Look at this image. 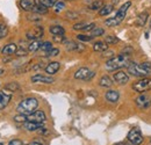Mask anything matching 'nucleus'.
<instances>
[{"instance_id": "obj_1", "label": "nucleus", "mask_w": 151, "mask_h": 145, "mask_svg": "<svg viewBox=\"0 0 151 145\" xmlns=\"http://www.w3.org/2000/svg\"><path fill=\"white\" fill-rule=\"evenodd\" d=\"M130 63H132V58H130L129 55L121 54L119 55V56H116V57L111 58L106 63L105 67L108 71H116V70H120L122 67H128L130 65Z\"/></svg>"}, {"instance_id": "obj_2", "label": "nucleus", "mask_w": 151, "mask_h": 145, "mask_svg": "<svg viewBox=\"0 0 151 145\" xmlns=\"http://www.w3.org/2000/svg\"><path fill=\"white\" fill-rule=\"evenodd\" d=\"M37 106L38 101L35 98H27V99L22 100L19 103V106L17 107V111H19V114L29 115V114L35 111V109L37 108Z\"/></svg>"}, {"instance_id": "obj_3", "label": "nucleus", "mask_w": 151, "mask_h": 145, "mask_svg": "<svg viewBox=\"0 0 151 145\" xmlns=\"http://www.w3.org/2000/svg\"><path fill=\"white\" fill-rule=\"evenodd\" d=\"M132 90L137 93H144L151 90V79L149 78H143L138 81H135L132 84Z\"/></svg>"}, {"instance_id": "obj_4", "label": "nucleus", "mask_w": 151, "mask_h": 145, "mask_svg": "<svg viewBox=\"0 0 151 145\" xmlns=\"http://www.w3.org/2000/svg\"><path fill=\"white\" fill-rule=\"evenodd\" d=\"M128 73L132 74L134 77H147L149 72L139 64H135V63H130V65L128 66Z\"/></svg>"}, {"instance_id": "obj_5", "label": "nucleus", "mask_w": 151, "mask_h": 145, "mask_svg": "<svg viewBox=\"0 0 151 145\" xmlns=\"http://www.w3.org/2000/svg\"><path fill=\"white\" fill-rule=\"evenodd\" d=\"M130 6H132V2H130V1H127V2H124V4L119 8L116 15L114 17L115 21H116V24H120V23L124 20L126 15H127V12H128V9H129Z\"/></svg>"}, {"instance_id": "obj_6", "label": "nucleus", "mask_w": 151, "mask_h": 145, "mask_svg": "<svg viewBox=\"0 0 151 145\" xmlns=\"http://www.w3.org/2000/svg\"><path fill=\"white\" fill-rule=\"evenodd\" d=\"M45 114L42 110H35L34 113L27 115V121L29 122H37V123H44L45 122Z\"/></svg>"}, {"instance_id": "obj_7", "label": "nucleus", "mask_w": 151, "mask_h": 145, "mask_svg": "<svg viewBox=\"0 0 151 145\" xmlns=\"http://www.w3.org/2000/svg\"><path fill=\"white\" fill-rule=\"evenodd\" d=\"M128 141L134 145H139L143 143V136L138 130L132 129L128 132Z\"/></svg>"}, {"instance_id": "obj_8", "label": "nucleus", "mask_w": 151, "mask_h": 145, "mask_svg": "<svg viewBox=\"0 0 151 145\" xmlns=\"http://www.w3.org/2000/svg\"><path fill=\"white\" fill-rule=\"evenodd\" d=\"M135 102H136L138 108L147 109L151 106V98L148 94H141L138 98H136Z\"/></svg>"}, {"instance_id": "obj_9", "label": "nucleus", "mask_w": 151, "mask_h": 145, "mask_svg": "<svg viewBox=\"0 0 151 145\" xmlns=\"http://www.w3.org/2000/svg\"><path fill=\"white\" fill-rule=\"evenodd\" d=\"M43 34H44V29H43V27H34V28H32L30 30H28L27 33H26V36L28 39H32V41H35V39H38V38H41V37L43 36Z\"/></svg>"}, {"instance_id": "obj_10", "label": "nucleus", "mask_w": 151, "mask_h": 145, "mask_svg": "<svg viewBox=\"0 0 151 145\" xmlns=\"http://www.w3.org/2000/svg\"><path fill=\"white\" fill-rule=\"evenodd\" d=\"M113 79L114 81L119 85H126L129 81V75L123 71H117L113 74Z\"/></svg>"}, {"instance_id": "obj_11", "label": "nucleus", "mask_w": 151, "mask_h": 145, "mask_svg": "<svg viewBox=\"0 0 151 145\" xmlns=\"http://www.w3.org/2000/svg\"><path fill=\"white\" fill-rule=\"evenodd\" d=\"M32 83L34 84H52L55 80L51 77L48 75H43V74H35L32 77Z\"/></svg>"}, {"instance_id": "obj_12", "label": "nucleus", "mask_w": 151, "mask_h": 145, "mask_svg": "<svg viewBox=\"0 0 151 145\" xmlns=\"http://www.w3.org/2000/svg\"><path fill=\"white\" fill-rule=\"evenodd\" d=\"M11 99H12V94L11 93L0 91V110L7 107V105L11 101Z\"/></svg>"}, {"instance_id": "obj_13", "label": "nucleus", "mask_w": 151, "mask_h": 145, "mask_svg": "<svg viewBox=\"0 0 151 145\" xmlns=\"http://www.w3.org/2000/svg\"><path fill=\"white\" fill-rule=\"evenodd\" d=\"M35 5H36V1H35V0H21V1H20L21 8H22L23 11H26V12L33 11L34 7H35Z\"/></svg>"}, {"instance_id": "obj_14", "label": "nucleus", "mask_w": 151, "mask_h": 145, "mask_svg": "<svg viewBox=\"0 0 151 145\" xmlns=\"http://www.w3.org/2000/svg\"><path fill=\"white\" fill-rule=\"evenodd\" d=\"M93 28H95L94 23H86V22H80L73 26L75 30H84V32H90Z\"/></svg>"}, {"instance_id": "obj_15", "label": "nucleus", "mask_w": 151, "mask_h": 145, "mask_svg": "<svg viewBox=\"0 0 151 145\" xmlns=\"http://www.w3.org/2000/svg\"><path fill=\"white\" fill-rule=\"evenodd\" d=\"M65 48L68 51H83L85 48L83 44H77L76 42H72V41H69L65 43Z\"/></svg>"}, {"instance_id": "obj_16", "label": "nucleus", "mask_w": 151, "mask_h": 145, "mask_svg": "<svg viewBox=\"0 0 151 145\" xmlns=\"http://www.w3.org/2000/svg\"><path fill=\"white\" fill-rule=\"evenodd\" d=\"M17 50H18L17 44H14V43H9V44H7V45L4 47L1 54L4 55V56H11V55L15 54Z\"/></svg>"}, {"instance_id": "obj_17", "label": "nucleus", "mask_w": 151, "mask_h": 145, "mask_svg": "<svg viewBox=\"0 0 151 145\" xmlns=\"http://www.w3.org/2000/svg\"><path fill=\"white\" fill-rule=\"evenodd\" d=\"M105 99H106L108 102L115 103V102H117V100L120 99V93L117 91H108L105 94Z\"/></svg>"}, {"instance_id": "obj_18", "label": "nucleus", "mask_w": 151, "mask_h": 145, "mask_svg": "<svg viewBox=\"0 0 151 145\" xmlns=\"http://www.w3.org/2000/svg\"><path fill=\"white\" fill-rule=\"evenodd\" d=\"M59 67H60V64L58 62H51L45 66V72L48 74H55L59 70Z\"/></svg>"}, {"instance_id": "obj_19", "label": "nucleus", "mask_w": 151, "mask_h": 145, "mask_svg": "<svg viewBox=\"0 0 151 145\" xmlns=\"http://www.w3.org/2000/svg\"><path fill=\"white\" fill-rule=\"evenodd\" d=\"M23 127L26 128L28 131H36V130H40L41 128H43V123L29 122V121H27L26 123H23Z\"/></svg>"}, {"instance_id": "obj_20", "label": "nucleus", "mask_w": 151, "mask_h": 145, "mask_svg": "<svg viewBox=\"0 0 151 145\" xmlns=\"http://www.w3.org/2000/svg\"><path fill=\"white\" fill-rule=\"evenodd\" d=\"M107 49H108V44L106 42H102V41L95 42L94 45H93V50L95 52H105V51H107Z\"/></svg>"}, {"instance_id": "obj_21", "label": "nucleus", "mask_w": 151, "mask_h": 145, "mask_svg": "<svg viewBox=\"0 0 151 145\" xmlns=\"http://www.w3.org/2000/svg\"><path fill=\"white\" fill-rule=\"evenodd\" d=\"M148 18H149V14L147 13V12H143V13H141L137 19H136V26L137 27H143V26H145V23H147V21H148Z\"/></svg>"}, {"instance_id": "obj_22", "label": "nucleus", "mask_w": 151, "mask_h": 145, "mask_svg": "<svg viewBox=\"0 0 151 145\" xmlns=\"http://www.w3.org/2000/svg\"><path fill=\"white\" fill-rule=\"evenodd\" d=\"M90 72H91V71H90L87 67H80V69L75 73V78L76 79H83V80H85Z\"/></svg>"}, {"instance_id": "obj_23", "label": "nucleus", "mask_w": 151, "mask_h": 145, "mask_svg": "<svg viewBox=\"0 0 151 145\" xmlns=\"http://www.w3.org/2000/svg\"><path fill=\"white\" fill-rule=\"evenodd\" d=\"M99 85L101 87H107L108 88V87H111L113 85V80L108 75H102L100 78V80H99Z\"/></svg>"}, {"instance_id": "obj_24", "label": "nucleus", "mask_w": 151, "mask_h": 145, "mask_svg": "<svg viewBox=\"0 0 151 145\" xmlns=\"http://www.w3.org/2000/svg\"><path fill=\"white\" fill-rule=\"evenodd\" d=\"M41 45H42V42L38 41V39H35V41H33L28 45V51L29 52H35V51H37V50L41 49Z\"/></svg>"}, {"instance_id": "obj_25", "label": "nucleus", "mask_w": 151, "mask_h": 145, "mask_svg": "<svg viewBox=\"0 0 151 145\" xmlns=\"http://www.w3.org/2000/svg\"><path fill=\"white\" fill-rule=\"evenodd\" d=\"M112 11H113V5H105L101 7V9H99V15L106 17L109 13H112Z\"/></svg>"}, {"instance_id": "obj_26", "label": "nucleus", "mask_w": 151, "mask_h": 145, "mask_svg": "<svg viewBox=\"0 0 151 145\" xmlns=\"http://www.w3.org/2000/svg\"><path fill=\"white\" fill-rule=\"evenodd\" d=\"M49 30L52 35H64L65 34V30L62 26H52V27H50Z\"/></svg>"}, {"instance_id": "obj_27", "label": "nucleus", "mask_w": 151, "mask_h": 145, "mask_svg": "<svg viewBox=\"0 0 151 145\" xmlns=\"http://www.w3.org/2000/svg\"><path fill=\"white\" fill-rule=\"evenodd\" d=\"M33 12L36 13V14H47L48 13V7H45V6H43V5H41L38 2L37 5H35Z\"/></svg>"}, {"instance_id": "obj_28", "label": "nucleus", "mask_w": 151, "mask_h": 145, "mask_svg": "<svg viewBox=\"0 0 151 145\" xmlns=\"http://www.w3.org/2000/svg\"><path fill=\"white\" fill-rule=\"evenodd\" d=\"M19 88H20V86L18 83H9V84H7V85L5 86V90H6V91H9V92H12V93L18 91Z\"/></svg>"}, {"instance_id": "obj_29", "label": "nucleus", "mask_w": 151, "mask_h": 145, "mask_svg": "<svg viewBox=\"0 0 151 145\" xmlns=\"http://www.w3.org/2000/svg\"><path fill=\"white\" fill-rule=\"evenodd\" d=\"M104 33H105L104 28H100V27H95V28H93V29L91 30V36H92V37L101 36V35H104Z\"/></svg>"}, {"instance_id": "obj_30", "label": "nucleus", "mask_w": 151, "mask_h": 145, "mask_svg": "<svg viewBox=\"0 0 151 145\" xmlns=\"http://www.w3.org/2000/svg\"><path fill=\"white\" fill-rule=\"evenodd\" d=\"M64 8H65V2H64L63 0H58V1H56L55 6H54V9H55V12H56V13L62 12Z\"/></svg>"}, {"instance_id": "obj_31", "label": "nucleus", "mask_w": 151, "mask_h": 145, "mask_svg": "<svg viewBox=\"0 0 151 145\" xmlns=\"http://www.w3.org/2000/svg\"><path fill=\"white\" fill-rule=\"evenodd\" d=\"M102 6H104V5H102V0H94V1L90 5V9H92V11L101 9Z\"/></svg>"}, {"instance_id": "obj_32", "label": "nucleus", "mask_w": 151, "mask_h": 145, "mask_svg": "<svg viewBox=\"0 0 151 145\" xmlns=\"http://www.w3.org/2000/svg\"><path fill=\"white\" fill-rule=\"evenodd\" d=\"M51 49H54V48H52V44H51L50 42H43L42 45H41V49H40V50H42L43 52L47 54V52H49Z\"/></svg>"}, {"instance_id": "obj_33", "label": "nucleus", "mask_w": 151, "mask_h": 145, "mask_svg": "<svg viewBox=\"0 0 151 145\" xmlns=\"http://www.w3.org/2000/svg\"><path fill=\"white\" fill-rule=\"evenodd\" d=\"M7 34H8L7 26H5L4 23H0V39H2L4 37L7 36Z\"/></svg>"}, {"instance_id": "obj_34", "label": "nucleus", "mask_w": 151, "mask_h": 145, "mask_svg": "<svg viewBox=\"0 0 151 145\" xmlns=\"http://www.w3.org/2000/svg\"><path fill=\"white\" fill-rule=\"evenodd\" d=\"M38 2L41 4V5H43V6H45V7H52V6H55V4H56V0H38Z\"/></svg>"}, {"instance_id": "obj_35", "label": "nucleus", "mask_w": 151, "mask_h": 145, "mask_svg": "<svg viewBox=\"0 0 151 145\" xmlns=\"http://www.w3.org/2000/svg\"><path fill=\"white\" fill-rule=\"evenodd\" d=\"M14 121L18 122V123H26V122H27V115H23V114L17 115V116L14 117Z\"/></svg>"}, {"instance_id": "obj_36", "label": "nucleus", "mask_w": 151, "mask_h": 145, "mask_svg": "<svg viewBox=\"0 0 151 145\" xmlns=\"http://www.w3.org/2000/svg\"><path fill=\"white\" fill-rule=\"evenodd\" d=\"M66 41V37L64 35H54V42L56 43H64Z\"/></svg>"}, {"instance_id": "obj_37", "label": "nucleus", "mask_w": 151, "mask_h": 145, "mask_svg": "<svg viewBox=\"0 0 151 145\" xmlns=\"http://www.w3.org/2000/svg\"><path fill=\"white\" fill-rule=\"evenodd\" d=\"M119 41H120V39L115 36H107L106 37V43H107V44H115V43H117Z\"/></svg>"}, {"instance_id": "obj_38", "label": "nucleus", "mask_w": 151, "mask_h": 145, "mask_svg": "<svg viewBox=\"0 0 151 145\" xmlns=\"http://www.w3.org/2000/svg\"><path fill=\"white\" fill-rule=\"evenodd\" d=\"M77 38L79 39V41H83V42H90V41H92L93 39V37L91 36H87V35H78Z\"/></svg>"}, {"instance_id": "obj_39", "label": "nucleus", "mask_w": 151, "mask_h": 145, "mask_svg": "<svg viewBox=\"0 0 151 145\" xmlns=\"http://www.w3.org/2000/svg\"><path fill=\"white\" fill-rule=\"evenodd\" d=\"M28 54V50H26V49H23V48H18V50H17V52L15 55L17 56H19V57H23V56H27Z\"/></svg>"}, {"instance_id": "obj_40", "label": "nucleus", "mask_w": 151, "mask_h": 145, "mask_svg": "<svg viewBox=\"0 0 151 145\" xmlns=\"http://www.w3.org/2000/svg\"><path fill=\"white\" fill-rule=\"evenodd\" d=\"M58 54H59V50L54 48V49H51L49 52L45 54V57H55V56H57Z\"/></svg>"}, {"instance_id": "obj_41", "label": "nucleus", "mask_w": 151, "mask_h": 145, "mask_svg": "<svg viewBox=\"0 0 151 145\" xmlns=\"http://www.w3.org/2000/svg\"><path fill=\"white\" fill-rule=\"evenodd\" d=\"M105 24L108 26V27L117 26V24H116V21H115V19L114 18H111V19H108V20H106V21H105Z\"/></svg>"}, {"instance_id": "obj_42", "label": "nucleus", "mask_w": 151, "mask_h": 145, "mask_svg": "<svg viewBox=\"0 0 151 145\" xmlns=\"http://www.w3.org/2000/svg\"><path fill=\"white\" fill-rule=\"evenodd\" d=\"M8 145H24L23 144V142L21 141V139H13V141H11Z\"/></svg>"}, {"instance_id": "obj_43", "label": "nucleus", "mask_w": 151, "mask_h": 145, "mask_svg": "<svg viewBox=\"0 0 151 145\" xmlns=\"http://www.w3.org/2000/svg\"><path fill=\"white\" fill-rule=\"evenodd\" d=\"M141 65H142L149 73L151 72V63H143V64H141Z\"/></svg>"}, {"instance_id": "obj_44", "label": "nucleus", "mask_w": 151, "mask_h": 145, "mask_svg": "<svg viewBox=\"0 0 151 145\" xmlns=\"http://www.w3.org/2000/svg\"><path fill=\"white\" fill-rule=\"evenodd\" d=\"M66 17H68V18H71V19H77L78 18V14L71 13V12H68V13H66Z\"/></svg>"}, {"instance_id": "obj_45", "label": "nucleus", "mask_w": 151, "mask_h": 145, "mask_svg": "<svg viewBox=\"0 0 151 145\" xmlns=\"http://www.w3.org/2000/svg\"><path fill=\"white\" fill-rule=\"evenodd\" d=\"M94 75H95L94 72H90V73H88V75L86 77V79H85V80H91V79H92V78H93Z\"/></svg>"}, {"instance_id": "obj_46", "label": "nucleus", "mask_w": 151, "mask_h": 145, "mask_svg": "<svg viewBox=\"0 0 151 145\" xmlns=\"http://www.w3.org/2000/svg\"><path fill=\"white\" fill-rule=\"evenodd\" d=\"M113 55H114L113 51H108V52H105L102 56H104V57H111V56H113Z\"/></svg>"}, {"instance_id": "obj_47", "label": "nucleus", "mask_w": 151, "mask_h": 145, "mask_svg": "<svg viewBox=\"0 0 151 145\" xmlns=\"http://www.w3.org/2000/svg\"><path fill=\"white\" fill-rule=\"evenodd\" d=\"M117 145H134V144H132V143H130V142L128 141V142H126V143H119Z\"/></svg>"}, {"instance_id": "obj_48", "label": "nucleus", "mask_w": 151, "mask_h": 145, "mask_svg": "<svg viewBox=\"0 0 151 145\" xmlns=\"http://www.w3.org/2000/svg\"><path fill=\"white\" fill-rule=\"evenodd\" d=\"M27 145H43V144H41V143H38V142H32V143H29V144H27Z\"/></svg>"}, {"instance_id": "obj_49", "label": "nucleus", "mask_w": 151, "mask_h": 145, "mask_svg": "<svg viewBox=\"0 0 151 145\" xmlns=\"http://www.w3.org/2000/svg\"><path fill=\"white\" fill-rule=\"evenodd\" d=\"M4 72H5V71H4L2 69H0V75H1V74H4Z\"/></svg>"}, {"instance_id": "obj_50", "label": "nucleus", "mask_w": 151, "mask_h": 145, "mask_svg": "<svg viewBox=\"0 0 151 145\" xmlns=\"http://www.w3.org/2000/svg\"><path fill=\"white\" fill-rule=\"evenodd\" d=\"M0 145H4V144H1V143H0Z\"/></svg>"}, {"instance_id": "obj_51", "label": "nucleus", "mask_w": 151, "mask_h": 145, "mask_svg": "<svg viewBox=\"0 0 151 145\" xmlns=\"http://www.w3.org/2000/svg\"><path fill=\"white\" fill-rule=\"evenodd\" d=\"M150 142H151V139H150Z\"/></svg>"}]
</instances>
